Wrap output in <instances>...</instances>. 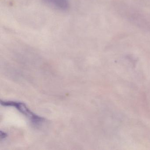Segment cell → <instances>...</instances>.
<instances>
[{"mask_svg": "<svg viewBox=\"0 0 150 150\" xmlns=\"http://www.w3.org/2000/svg\"><path fill=\"white\" fill-rule=\"evenodd\" d=\"M47 4L60 11H66L69 7L68 0H43Z\"/></svg>", "mask_w": 150, "mask_h": 150, "instance_id": "7a4b0ae2", "label": "cell"}, {"mask_svg": "<svg viewBox=\"0 0 150 150\" xmlns=\"http://www.w3.org/2000/svg\"><path fill=\"white\" fill-rule=\"evenodd\" d=\"M0 136H1V139L2 140V139H4L7 137V134L6 132H2V131H1Z\"/></svg>", "mask_w": 150, "mask_h": 150, "instance_id": "3957f363", "label": "cell"}, {"mask_svg": "<svg viewBox=\"0 0 150 150\" xmlns=\"http://www.w3.org/2000/svg\"><path fill=\"white\" fill-rule=\"evenodd\" d=\"M1 104L4 107H14L22 114L26 116L35 125H40L44 122V118L32 112L24 103L13 101L1 100Z\"/></svg>", "mask_w": 150, "mask_h": 150, "instance_id": "6da1fadb", "label": "cell"}]
</instances>
